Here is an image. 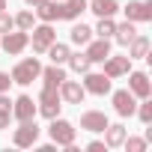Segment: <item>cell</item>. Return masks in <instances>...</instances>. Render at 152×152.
<instances>
[{
  "label": "cell",
  "instance_id": "32",
  "mask_svg": "<svg viewBox=\"0 0 152 152\" xmlns=\"http://www.w3.org/2000/svg\"><path fill=\"white\" fill-rule=\"evenodd\" d=\"M9 84H12V78H9L6 72H0V93H6V90H9Z\"/></svg>",
  "mask_w": 152,
  "mask_h": 152
},
{
  "label": "cell",
  "instance_id": "28",
  "mask_svg": "<svg viewBox=\"0 0 152 152\" xmlns=\"http://www.w3.org/2000/svg\"><path fill=\"white\" fill-rule=\"evenodd\" d=\"M113 30H116L113 18H99V27H96V33H99L102 39H110V36H113Z\"/></svg>",
  "mask_w": 152,
  "mask_h": 152
},
{
  "label": "cell",
  "instance_id": "31",
  "mask_svg": "<svg viewBox=\"0 0 152 152\" xmlns=\"http://www.w3.org/2000/svg\"><path fill=\"white\" fill-rule=\"evenodd\" d=\"M15 27V21H12V15L6 12V9H0V33H9Z\"/></svg>",
  "mask_w": 152,
  "mask_h": 152
},
{
  "label": "cell",
  "instance_id": "33",
  "mask_svg": "<svg viewBox=\"0 0 152 152\" xmlns=\"http://www.w3.org/2000/svg\"><path fill=\"white\" fill-rule=\"evenodd\" d=\"M87 149H90V152H104V149H107V143H102V140H93Z\"/></svg>",
  "mask_w": 152,
  "mask_h": 152
},
{
  "label": "cell",
  "instance_id": "1",
  "mask_svg": "<svg viewBox=\"0 0 152 152\" xmlns=\"http://www.w3.org/2000/svg\"><path fill=\"white\" fill-rule=\"evenodd\" d=\"M39 72H42V66H39V60L36 57H27V60H21L15 69H12V84H18V87H27V84H33L36 78H39Z\"/></svg>",
  "mask_w": 152,
  "mask_h": 152
},
{
  "label": "cell",
  "instance_id": "15",
  "mask_svg": "<svg viewBox=\"0 0 152 152\" xmlns=\"http://www.w3.org/2000/svg\"><path fill=\"white\" fill-rule=\"evenodd\" d=\"M12 116H15L18 122L33 119V116H36V102H33L30 96H18V99L12 102Z\"/></svg>",
  "mask_w": 152,
  "mask_h": 152
},
{
  "label": "cell",
  "instance_id": "21",
  "mask_svg": "<svg viewBox=\"0 0 152 152\" xmlns=\"http://www.w3.org/2000/svg\"><path fill=\"white\" fill-rule=\"evenodd\" d=\"M125 125H110L107 122V128H104V143L107 146H122V140H125Z\"/></svg>",
  "mask_w": 152,
  "mask_h": 152
},
{
  "label": "cell",
  "instance_id": "14",
  "mask_svg": "<svg viewBox=\"0 0 152 152\" xmlns=\"http://www.w3.org/2000/svg\"><path fill=\"white\" fill-rule=\"evenodd\" d=\"M84 54H87L90 63H102V60L110 54V39H102V36H99V39H90Z\"/></svg>",
  "mask_w": 152,
  "mask_h": 152
},
{
  "label": "cell",
  "instance_id": "30",
  "mask_svg": "<svg viewBox=\"0 0 152 152\" xmlns=\"http://www.w3.org/2000/svg\"><path fill=\"white\" fill-rule=\"evenodd\" d=\"M134 113H137V116H140V119L149 125V122H152V102H149V99H143V104H140Z\"/></svg>",
  "mask_w": 152,
  "mask_h": 152
},
{
  "label": "cell",
  "instance_id": "18",
  "mask_svg": "<svg viewBox=\"0 0 152 152\" xmlns=\"http://www.w3.org/2000/svg\"><path fill=\"white\" fill-rule=\"evenodd\" d=\"M87 6H90V12H96L99 18H113V15L119 12L116 0H93V3H87Z\"/></svg>",
  "mask_w": 152,
  "mask_h": 152
},
{
  "label": "cell",
  "instance_id": "34",
  "mask_svg": "<svg viewBox=\"0 0 152 152\" xmlns=\"http://www.w3.org/2000/svg\"><path fill=\"white\" fill-rule=\"evenodd\" d=\"M24 3H30V6H39V3H45V0H24Z\"/></svg>",
  "mask_w": 152,
  "mask_h": 152
},
{
  "label": "cell",
  "instance_id": "19",
  "mask_svg": "<svg viewBox=\"0 0 152 152\" xmlns=\"http://www.w3.org/2000/svg\"><path fill=\"white\" fill-rule=\"evenodd\" d=\"M39 75H42V81H45L48 87H60V84L66 81V72H63V66H57V63H51V66L42 69Z\"/></svg>",
  "mask_w": 152,
  "mask_h": 152
},
{
  "label": "cell",
  "instance_id": "10",
  "mask_svg": "<svg viewBox=\"0 0 152 152\" xmlns=\"http://www.w3.org/2000/svg\"><path fill=\"white\" fill-rule=\"evenodd\" d=\"M113 110H116L119 116H131V113L137 110L134 93H131V90H116V93H113Z\"/></svg>",
  "mask_w": 152,
  "mask_h": 152
},
{
  "label": "cell",
  "instance_id": "26",
  "mask_svg": "<svg viewBox=\"0 0 152 152\" xmlns=\"http://www.w3.org/2000/svg\"><path fill=\"white\" fill-rule=\"evenodd\" d=\"M12 21H15V27H18V30H27V33H30V30L36 27V18H33V12H30V9L18 12V15H15Z\"/></svg>",
  "mask_w": 152,
  "mask_h": 152
},
{
  "label": "cell",
  "instance_id": "3",
  "mask_svg": "<svg viewBox=\"0 0 152 152\" xmlns=\"http://www.w3.org/2000/svg\"><path fill=\"white\" fill-rule=\"evenodd\" d=\"M48 134H51L54 146H69V143H75V128H72V122H66V119H60V116L51 119Z\"/></svg>",
  "mask_w": 152,
  "mask_h": 152
},
{
  "label": "cell",
  "instance_id": "6",
  "mask_svg": "<svg viewBox=\"0 0 152 152\" xmlns=\"http://www.w3.org/2000/svg\"><path fill=\"white\" fill-rule=\"evenodd\" d=\"M33 51L36 54H45L48 51V45H54L57 42V33H54V27L51 24H39V27H33Z\"/></svg>",
  "mask_w": 152,
  "mask_h": 152
},
{
  "label": "cell",
  "instance_id": "7",
  "mask_svg": "<svg viewBox=\"0 0 152 152\" xmlns=\"http://www.w3.org/2000/svg\"><path fill=\"white\" fill-rule=\"evenodd\" d=\"M128 21H152V3L149 0H128V6L122 9Z\"/></svg>",
  "mask_w": 152,
  "mask_h": 152
},
{
  "label": "cell",
  "instance_id": "25",
  "mask_svg": "<svg viewBox=\"0 0 152 152\" xmlns=\"http://www.w3.org/2000/svg\"><path fill=\"white\" fill-rule=\"evenodd\" d=\"M9 119H12V102L6 99V93H0V131L9 128Z\"/></svg>",
  "mask_w": 152,
  "mask_h": 152
},
{
  "label": "cell",
  "instance_id": "27",
  "mask_svg": "<svg viewBox=\"0 0 152 152\" xmlns=\"http://www.w3.org/2000/svg\"><path fill=\"white\" fill-rule=\"evenodd\" d=\"M66 63H69L75 72H90V66H93V63L87 60V54H69V60H66Z\"/></svg>",
  "mask_w": 152,
  "mask_h": 152
},
{
  "label": "cell",
  "instance_id": "13",
  "mask_svg": "<svg viewBox=\"0 0 152 152\" xmlns=\"http://www.w3.org/2000/svg\"><path fill=\"white\" fill-rule=\"evenodd\" d=\"M57 90H60V99H66L69 104H81V102H84V96H87V90H84L78 81H69V78H66Z\"/></svg>",
  "mask_w": 152,
  "mask_h": 152
},
{
  "label": "cell",
  "instance_id": "12",
  "mask_svg": "<svg viewBox=\"0 0 152 152\" xmlns=\"http://www.w3.org/2000/svg\"><path fill=\"white\" fill-rule=\"evenodd\" d=\"M81 128H84V131H93V134L104 131V128H107L104 110H84V113H81Z\"/></svg>",
  "mask_w": 152,
  "mask_h": 152
},
{
  "label": "cell",
  "instance_id": "17",
  "mask_svg": "<svg viewBox=\"0 0 152 152\" xmlns=\"http://www.w3.org/2000/svg\"><path fill=\"white\" fill-rule=\"evenodd\" d=\"M125 48H128V57H131V60L149 57V36H140V33H137V36H134V39H131Z\"/></svg>",
  "mask_w": 152,
  "mask_h": 152
},
{
  "label": "cell",
  "instance_id": "20",
  "mask_svg": "<svg viewBox=\"0 0 152 152\" xmlns=\"http://www.w3.org/2000/svg\"><path fill=\"white\" fill-rule=\"evenodd\" d=\"M113 36H116V42H119V45H128V42L137 36V27H134V21H128V18H125V24H116Z\"/></svg>",
  "mask_w": 152,
  "mask_h": 152
},
{
  "label": "cell",
  "instance_id": "16",
  "mask_svg": "<svg viewBox=\"0 0 152 152\" xmlns=\"http://www.w3.org/2000/svg\"><path fill=\"white\" fill-rule=\"evenodd\" d=\"M36 15H39L45 24H51V21H60V18H63V3H51V0H45V3H39Z\"/></svg>",
  "mask_w": 152,
  "mask_h": 152
},
{
  "label": "cell",
  "instance_id": "2",
  "mask_svg": "<svg viewBox=\"0 0 152 152\" xmlns=\"http://www.w3.org/2000/svg\"><path fill=\"white\" fill-rule=\"evenodd\" d=\"M60 102H63V99H60V90L45 84V87H42V93H39V107H36V110H39L42 116L54 119V116H60V107H63Z\"/></svg>",
  "mask_w": 152,
  "mask_h": 152
},
{
  "label": "cell",
  "instance_id": "22",
  "mask_svg": "<svg viewBox=\"0 0 152 152\" xmlns=\"http://www.w3.org/2000/svg\"><path fill=\"white\" fill-rule=\"evenodd\" d=\"M81 12H87V0H69V3H63V21H75Z\"/></svg>",
  "mask_w": 152,
  "mask_h": 152
},
{
  "label": "cell",
  "instance_id": "29",
  "mask_svg": "<svg viewBox=\"0 0 152 152\" xmlns=\"http://www.w3.org/2000/svg\"><path fill=\"white\" fill-rule=\"evenodd\" d=\"M122 146H125L128 152H143V149H146V137H128V134H125Z\"/></svg>",
  "mask_w": 152,
  "mask_h": 152
},
{
  "label": "cell",
  "instance_id": "8",
  "mask_svg": "<svg viewBox=\"0 0 152 152\" xmlns=\"http://www.w3.org/2000/svg\"><path fill=\"white\" fill-rule=\"evenodd\" d=\"M128 90L134 93V99H149L152 96V84L146 72H128Z\"/></svg>",
  "mask_w": 152,
  "mask_h": 152
},
{
  "label": "cell",
  "instance_id": "4",
  "mask_svg": "<svg viewBox=\"0 0 152 152\" xmlns=\"http://www.w3.org/2000/svg\"><path fill=\"white\" fill-rule=\"evenodd\" d=\"M39 125H36V119H24L18 128H15V134H12V143L15 146H21V149H27V146H36V140H39Z\"/></svg>",
  "mask_w": 152,
  "mask_h": 152
},
{
  "label": "cell",
  "instance_id": "24",
  "mask_svg": "<svg viewBox=\"0 0 152 152\" xmlns=\"http://www.w3.org/2000/svg\"><path fill=\"white\" fill-rule=\"evenodd\" d=\"M45 54L51 57V63H57V66H63V63L69 60V54H72V51H69L66 45H60V42H54V45H48V51H45Z\"/></svg>",
  "mask_w": 152,
  "mask_h": 152
},
{
  "label": "cell",
  "instance_id": "35",
  "mask_svg": "<svg viewBox=\"0 0 152 152\" xmlns=\"http://www.w3.org/2000/svg\"><path fill=\"white\" fill-rule=\"evenodd\" d=\"M0 9H6V0H0Z\"/></svg>",
  "mask_w": 152,
  "mask_h": 152
},
{
  "label": "cell",
  "instance_id": "11",
  "mask_svg": "<svg viewBox=\"0 0 152 152\" xmlns=\"http://www.w3.org/2000/svg\"><path fill=\"white\" fill-rule=\"evenodd\" d=\"M87 78H84V90L93 93V96H107L110 93V78L102 72V75H93V72H84Z\"/></svg>",
  "mask_w": 152,
  "mask_h": 152
},
{
  "label": "cell",
  "instance_id": "5",
  "mask_svg": "<svg viewBox=\"0 0 152 152\" xmlns=\"http://www.w3.org/2000/svg\"><path fill=\"white\" fill-rule=\"evenodd\" d=\"M30 45V36H27V30H9V33H3V42H0V48H3L6 54H21L24 48Z\"/></svg>",
  "mask_w": 152,
  "mask_h": 152
},
{
  "label": "cell",
  "instance_id": "9",
  "mask_svg": "<svg viewBox=\"0 0 152 152\" xmlns=\"http://www.w3.org/2000/svg\"><path fill=\"white\" fill-rule=\"evenodd\" d=\"M102 63H104V75H107L110 81H113V78H122V75L131 72V57H110V54H107Z\"/></svg>",
  "mask_w": 152,
  "mask_h": 152
},
{
  "label": "cell",
  "instance_id": "23",
  "mask_svg": "<svg viewBox=\"0 0 152 152\" xmlns=\"http://www.w3.org/2000/svg\"><path fill=\"white\" fill-rule=\"evenodd\" d=\"M69 39H72L75 45H87V42L93 39V30H90L87 24H75V27L69 30Z\"/></svg>",
  "mask_w": 152,
  "mask_h": 152
}]
</instances>
